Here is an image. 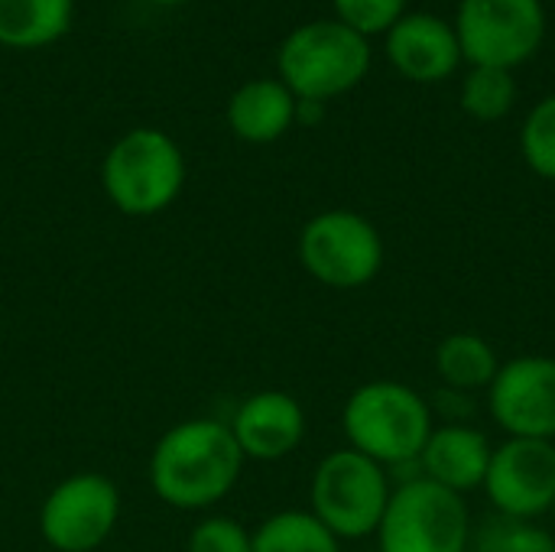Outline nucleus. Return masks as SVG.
Returning <instances> with one entry per match:
<instances>
[{
    "instance_id": "obj_1",
    "label": "nucleus",
    "mask_w": 555,
    "mask_h": 552,
    "mask_svg": "<svg viewBox=\"0 0 555 552\" xmlns=\"http://www.w3.org/2000/svg\"><path fill=\"white\" fill-rule=\"evenodd\" d=\"M244 452L224 420H185L159 436L150 455V488L176 511H208L241 482Z\"/></svg>"
},
{
    "instance_id": "obj_2",
    "label": "nucleus",
    "mask_w": 555,
    "mask_h": 552,
    "mask_svg": "<svg viewBox=\"0 0 555 552\" xmlns=\"http://www.w3.org/2000/svg\"><path fill=\"white\" fill-rule=\"evenodd\" d=\"M436 429L429 397L403 381H367L341 407L348 449L384 465L397 482L420 478V452Z\"/></svg>"
},
{
    "instance_id": "obj_3",
    "label": "nucleus",
    "mask_w": 555,
    "mask_h": 552,
    "mask_svg": "<svg viewBox=\"0 0 555 552\" xmlns=\"http://www.w3.org/2000/svg\"><path fill=\"white\" fill-rule=\"evenodd\" d=\"M101 185L120 215L153 218L179 198L185 185V156L169 133L137 127L107 150Z\"/></svg>"
},
{
    "instance_id": "obj_4",
    "label": "nucleus",
    "mask_w": 555,
    "mask_h": 552,
    "mask_svg": "<svg viewBox=\"0 0 555 552\" xmlns=\"http://www.w3.org/2000/svg\"><path fill=\"white\" fill-rule=\"evenodd\" d=\"M280 81L299 101H332L351 91L371 68V42L338 20L293 29L276 55Z\"/></svg>"
},
{
    "instance_id": "obj_5",
    "label": "nucleus",
    "mask_w": 555,
    "mask_h": 552,
    "mask_svg": "<svg viewBox=\"0 0 555 552\" xmlns=\"http://www.w3.org/2000/svg\"><path fill=\"white\" fill-rule=\"evenodd\" d=\"M393 495V478L374 459L354 449L328 452L309 482V511L345 543L367 540L377 534L387 501Z\"/></svg>"
},
{
    "instance_id": "obj_6",
    "label": "nucleus",
    "mask_w": 555,
    "mask_h": 552,
    "mask_svg": "<svg viewBox=\"0 0 555 552\" xmlns=\"http://www.w3.org/2000/svg\"><path fill=\"white\" fill-rule=\"evenodd\" d=\"M472 534L468 501L420 475L393 485L374 540L377 552H468Z\"/></svg>"
},
{
    "instance_id": "obj_7",
    "label": "nucleus",
    "mask_w": 555,
    "mask_h": 552,
    "mask_svg": "<svg viewBox=\"0 0 555 552\" xmlns=\"http://www.w3.org/2000/svg\"><path fill=\"white\" fill-rule=\"evenodd\" d=\"M302 270L328 290H364L384 270V238L371 218L351 208L312 215L296 244Z\"/></svg>"
},
{
    "instance_id": "obj_8",
    "label": "nucleus",
    "mask_w": 555,
    "mask_h": 552,
    "mask_svg": "<svg viewBox=\"0 0 555 552\" xmlns=\"http://www.w3.org/2000/svg\"><path fill=\"white\" fill-rule=\"evenodd\" d=\"M455 36L472 65L511 72L527 62L546 36L543 0H462Z\"/></svg>"
},
{
    "instance_id": "obj_9",
    "label": "nucleus",
    "mask_w": 555,
    "mask_h": 552,
    "mask_svg": "<svg viewBox=\"0 0 555 552\" xmlns=\"http://www.w3.org/2000/svg\"><path fill=\"white\" fill-rule=\"evenodd\" d=\"M120 521V491L98 472L62 478L39 508V537L52 552L101 550Z\"/></svg>"
},
{
    "instance_id": "obj_10",
    "label": "nucleus",
    "mask_w": 555,
    "mask_h": 552,
    "mask_svg": "<svg viewBox=\"0 0 555 552\" xmlns=\"http://www.w3.org/2000/svg\"><path fill=\"white\" fill-rule=\"evenodd\" d=\"M485 410L507 439L555 442V358L517 355L501 361L485 394Z\"/></svg>"
},
{
    "instance_id": "obj_11",
    "label": "nucleus",
    "mask_w": 555,
    "mask_h": 552,
    "mask_svg": "<svg viewBox=\"0 0 555 552\" xmlns=\"http://www.w3.org/2000/svg\"><path fill=\"white\" fill-rule=\"evenodd\" d=\"M481 491L494 514L511 521H540L555 508V442L504 439L491 452Z\"/></svg>"
},
{
    "instance_id": "obj_12",
    "label": "nucleus",
    "mask_w": 555,
    "mask_h": 552,
    "mask_svg": "<svg viewBox=\"0 0 555 552\" xmlns=\"http://www.w3.org/2000/svg\"><path fill=\"white\" fill-rule=\"evenodd\" d=\"M244 459L280 462L293 455L306 439V410L286 390H257L228 420Z\"/></svg>"
},
{
    "instance_id": "obj_13",
    "label": "nucleus",
    "mask_w": 555,
    "mask_h": 552,
    "mask_svg": "<svg viewBox=\"0 0 555 552\" xmlns=\"http://www.w3.org/2000/svg\"><path fill=\"white\" fill-rule=\"evenodd\" d=\"M387 59L410 81H446L462 65L455 26L436 13H403L387 29Z\"/></svg>"
},
{
    "instance_id": "obj_14",
    "label": "nucleus",
    "mask_w": 555,
    "mask_h": 552,
    "mask_svg": "<svg viewBox=\"0 0 555 552\" xmlns=\"http://www.w3.org/2000/svg\"><path fill=\"white\" fill-rule=\"evenodd\" d=\"M494 442L475 423H436L429 442L420 452V475L446 491H481Z\"/></svg>"
},
{
    "instance_id": "obj_15",
    "label": "nucleus",
    "mask_w": 555,
    "mask_h": 552,
    "mask_svg": "<svg viewBox=\"0 0 555 552\" xmlns=\"http://www.w3.org/2000/svg\"><path fill=\"white\" fill-rule=\"evenodd\" d=\"M228 124L244 143H273L296 124V94L280 78H254L231 94Z\"/></svg>"
},
{
    "instance_id": "obj_16",
    "label": "nucleus",
    "mask_w": 555,
    "mask_h": 552,
    "mask_svg": "<svg viewBox=\"0 0 555 552\" xmlns=\"http://www.w3.org/2000/svg\"><path fill=\"white\" fill-rule=\"evenodd\" d=\"M436 377L439 387L465 390V394H488L491 381L501 371L498 348L478 332H452L436 348Z\"/></svg>"
},
{
    "instance_id": "obj_17",
    "label": "nucleus",
    "mask_w": 555,
    "mask_h": 552,
    "mask_svg": "<svg viewBox=\"0 0 555 552\" xmlns=\"http://www.w3.org/2000/svg\"><path fill=\"white\" fill-rule=\"evenodd\" d=\"M72 26V0H0V46L42 49Z\"/></svg>"
},
{
    "instance_id": "obj_18",
    "label": "nucleus",
    "mask_w": 555,
    "mask_h": 552,
    "mask_svg": "<svg viewBox=\"0 0 555 552\" xmlns=\"http://www.w3.org/2000/svg\"><path fill=\"white\" fill-rule=\"evenodd\" d=\"M254 552H341V540L312 511H276L254 530Z\"/></svg>"
},
{
    "instance_id": "obj_19",
    "label": "nucleus",
    "mask_w": 555,
    "mask_h": 552,
    "mask_svg": "<svg viewBox=\"0 0 555 552\" xmlns=\"http://www.w3.org/2000/svg\"><path fill=\"white\" fill-rule=\"evenodd\" d=\"M517 101V81L507 68H485L472 65L462 81V107L468 117L481 124H494L511 114Z\"/></svg>"
},
{
    "instance_id": "obj_20",
    "label": "nucleus",
    "mask_w": 555,
    "mask_h": 552,
    "mask_svg": "<svg viewBox=\"0 0 555 552\" xmlns=\"http://www.w3.org/2000/svg\"><path fill=\"white\" fill-rule=\"evenodd\" d=\"M468 552H555V534L540 521H511L494 514L472 534Z\"/></svg>"
},
{
    "instance_id": "obj_21",
    "label": "nucleus",
    "mask_w": 555,
    "mask_h": 552,
    "mask_svg": "<svg viewBox=\"0 0 555 552\" xmlns=\"http://www.w3.org/2000/svg\"><path fill=\"white\" fill-rule=\"evenodd\" d=\"M520 153L540 179H555V94L527 114L520 127Z\"/></svg>"
},
{
    "instance_id": "obj_22",
    "label": "nucleus",
    "mask_w": 555,
    "mask_h": 552,
    "mask_svg": "<svg viewBox=\"0 0 555 552\" xmlns=\"http://www.w3.org/2000/svg\"><path fill=\"white\" fill-rule=\"evenodd\" d=\"M189 552H254V530L234 517H205L189 534Z\"/></svg>"
},
{
    "instance_id": "obj_23",
    "label": "nucleus",
    "mask_w": 555,
    "mask_h": 552,
    "mask_svg": "<svg viewBox=\"0 0 555 552\" xmlns=\"http://www.w3.org/2000/svg\"><path fill=\"white\" fill-rule=\"evenodd\" d=\"M338 23L351 26L364 39L374 33H387L406 10V0H332Z\"/></svg>"
},
{
    "instance_id": "obj_24",
    "label": "nucleus",
    "mask_w": 555,
    "mask_h": 552,
    "mask_svg": "<svg viewBox=\"0 0 555 552\" xmlns=\"http://www.w3.org/2000/svg\"><path fill=\"white\" fill-rule=\"evenodd\" d=\"M429 407H433L436 423H475L481 403H478L475 394L452 390V387H439V390L429 397Z\"/></svg>"
},
{
    "instance_id": "obj_25",
    "label": "nucleus",
    "mask_w": 555,
    "mask_h": 552,
    "mask_svg": "<svg viewBox=\"0 0 555 552\" xmlns=\"http://www.w3.org/2000/svg\"><path fill=\"white\" fill-rule=\"evenodd\" d=\"M325 114V104L322 101H299L296 98V120L299 124H319Z\"/></svg>"
},
{
    "instance_id": "obj_26",
    "label": "nucleus",
    "mask_w": 555,
    "mask_h": 552,
    "mask_svg": "<svg viewBox=\"0 0 555 552\" xmlns=\"http://www.w3.org/2000/svg\"><path fill=\"white\" fill-rule=\"evenodd\" d=\"M156 3H166V7H172V3H185V0H156Z\"/></svg>"
},
{
    "instance_id": "obj_27",
    "label": "nucleus",
    "mask_w": 555,
    "mask_h": 552,
    "mask_svg": "<svg viewBox=\"0 0 555 552\" xmlns=\"http://www.w3.org/2000/svg\"><path fill=\"white\" fill-rule=\"evenodd\" d=\"M553 517H555V508H553Z\"/></svg>"
}]
</instances>
